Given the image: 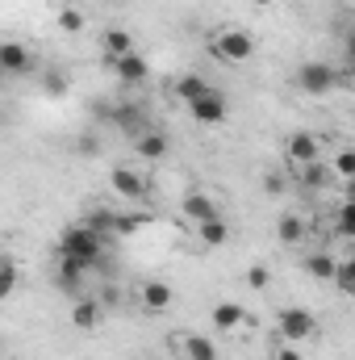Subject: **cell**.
Segmentation results:
<instances>
[{
	"label": "cell",
	"instance_id": "obj_33",
	"mask_svg": "<svg viewBox=\"0 0 355 360\" xmlns=\"http://www.w3.org/2000/svg\"><path fill=\"white\" fill-rule=\"evenodd\" d=\"M272 360H301V352L293 344H280V348H272Z\"/></svg>",
	"mask_w": 355,
	"mask_h": 360
},
{
	"label": "cell",
	"instance_id": "obj_22",
	"mask_svg": "<svg viewBox=\"0 0 355 360\" xmlns=\"http://www.w3.org/2000/svg\"><path fill=\"white\" fill-rule=\"evenodd\" d=\"M134 151H138L142 160H163V155H168V139H163V134H138Z\"/></svg>",
	"mask_w": 355,
	"mask_h": 360
},
{
	"label": "cell",
	"instance_id": "obj_17",
	"mask_svg": "<svg viewBox=\"0 0 355 360\" xmlns=\"http://www.w3.org/2000/svg\"><path fill=\"white\" fill-rule=\"evenodd\" d=\"M100 46H105V55H109V63H113V59H121V55H130V51H134V38H130L126 30H105Z\"/></svg>",
	"mask_w": 355,
	"mask_h": 360
},
{
	"label": "cell",
	"instance_id": "obj_9",
	"mask_svg": "<svg viewBox=\"0 0 355 360\" xmlns=\"http://www.w3.org/2000/svg\"><path fill=\"white\" fill-rule=\"evenodd\" d=\"M113 76H117L121 84H142V80L151 76V68H147V59H142L138 51H130V55L113 59Z\"/></svg>",
	"mask_w": 355,
	"mask_h": 360
},
{
	"label": "cell",
	"instance_id": "obj_2",
	"mask_svg": "<svg viewBox=\"0 0 355 360\" xmlns=\"http://www.w3.org/2000/svg\"><path fill=\"white\" fill-rule=\"evenodd\" d=\"M209 51L222 59V63H251L255 59V38L239 25H226L209 38Z\"/></svg>",
	"mask_w": 355,
	"mask_h": 360
},
{
	"label": "cell",
	"instance_id": "obj_23",
	"mask_svg": "<svg viewBox=\"0 0 355 360\" xmlns=\"http://www.w3.org/2000/svg\"><path fill=\"white\" fill-rule=\"evenodd\" d=\"M335 256H326V252H314V256H305V272L314 276V281H330L335 276Z\"/></svg>",
	"mask_w": 355,
	"mask_h": 360
},
{
	"label": "cell",
	"instance_id": "obj_25",
	"mask_svg": "<svg viewBox=\"0 0 355 360\" xmlns=\"http://www.w3.org/2000/svg\"><path fill=\"white\" fill-rule=\"evenodd\" d=\"M55 21H59V30H63V34H84V30H88V17H84L80 8H59V17H55Z\"/></svg>",
	"mask_w": 355,
	"mask_h": 360
},
{
	"label": "cell",
	"instance_id": "obj_14",
	"mask_svg": "<svg viewBox=\"0 0 355 360\" xmlns=\"http://www.w3.org/2000/svg\"><path fill=\"white\" fill-rule=\"evenodd\" d=\"M196 239H201L205 248H226V243H230V226H226V218L196 222Z\"/></svg>",
	"mask_w": 355,
	"mask_h": 360
},
{
	"label": "cell",
	"instance_id": "obj_13",
	"mask_svg": "<svg viewBox=\"0 0 355 360\" xmlns=\"http://www.w3.org/2000/svg\"><path fill=\"white\" fill-rule=\"evenodd\" d=\"M172 302H176V293H172V285H168V281H147V285H142V306H147L151 314L168 310Z\"/></svg>",
	"mask_w": 355,
	"mask_h": 360
},
{
	"label": "cell",
	"instance_id": "obj_32",
	"mask_svg": "<svg viewBox=\"0 0 355 360\" xmlns=\"http://www.w3.org/2000/svg\"><path fill=\"white\" fill-rule=\"evenodd\" d=\"M117 126H138V109L134 105H117Z\"/></svg>",
	"mask_w": 355,
	"mask_h": 360
},
{
	"label": "cell",
	"instance_id": "obj_3",
	"mask_svg": "<svg viewBox=\"0 0 355 360\" xmlns=\"http://www.w3.org/2000/svg\"><path fill=\"white\" fill-rule=\"evenodd\" d=\"M297 89L309 92V96H326V92L339 89V68L322 63V59H309L297 68Z\"/></svg>",
	"mask_w": 355,
	"mask_h": 360
},
{
	"label": "cell",
	"instance_id": "obj_16",
	"mask_svg": "<svg viewBox=\"0 0 355 360\" xmlns=\"http://www.w3.org/2000/svg\"><path fill=\"white\" fill-rule=\"evenodd\" d=\"M297 180H301V188L318 193V188H326V184H330V168H326L322 160H314V164H301V168H297Z\"/></svg>",
	"mask_w": 355,
	"mask_h": 360
},
{
	"label": "cell",
	"instance_id": "obj_10",
	"mask_svg": "<svg viewBox=\"0 0 355 360\" xmlns=\"http://www.w3.org/2000/svg\"><path fill=\"white\" fill-rule=\"evenodd\" d=\"M251 323H255V319H251L239 302H217V306H213V327H217V331H239V327H251Z\"/></svg>",
	"mask_w": 355,
	"mask_h": 360
},
{
	"label": "cell",
	"instance_id": "obj_28",
	"mask_svg": "<svg viewBox=\"0 0 355 360\" xmlns=\"http://www.w3.org/2000/svg\"><path fill=\"white\" fill-rule=\"evenodd\" d=\"M330 172H335L339 180H351L355 176V155H351V151H339V155H335V164H330Z\"/></svg>",
	"mask_w": 355,
	"mask_h": 360
},
{
	"label": "cell",
	"instance_id": "obj_30",
	"mask_svg": "<svg viewBox=\"0 0 355 360\" xmlns=\"http://www.w3.org/2000/svg\"><path fill=\"white\" fill-rule=\"evenodd\" d=\"M339 235H343V239H355V210L351 205L339 210Z\"/></svg>",
	"mask_w": 355,
	"mask_h": 360
},
{
	"label": "cell",
	"instance_id": "obj_15",
	"mask_svg": "<svg viewBox=\"0 0 355 360\" xmlns=\"http://www.w3.org/2000/svg\"><path fill=\"white\" fill-rule=\"evenodd\" d=\"M100 323V302L96 297H80L76 306H72V327L76 331H92Z\"/></svg>",
	"mask_w": 355,
	"mask_h": 360
},
{
	"label": "cell",
	"instance_id": "obj_20",
	"mask_svg": "<svg viewBox=\"0 0 355 360\" xmlns=\"http://www.w3.org/2000/svg\"><path fill=\"white\" fill-rule=\"evenodd\" d=\"M276 239H280V243H301V239H305V222H301L297 214H280V222H276Z\"/></svg>",
	"mask_w": 355,
	"mask_h": 360
},
{
	"label": "cell",
	"instance_id": "obj_19",
	"mask_svg": "<svg viewBox=\"0 0 355 360\" xmlns=\"http://www.w3.org/2000/svg\"><path fill=\"white\" fill-rule=\"evenodd\" d=\"M147 222H151L147 214H113V222H109V235H121V239H130V235H138Z\"/></svg>",
	"mask_w": 355,
	"mask_h": 360
},
{
	"label": "cell",
	"instance_id": "obj_6",
	"mask_svg": "<svg viewBox=\"0 0 355 360\" xmlns=\"http://www.w3.org/2000/svg\"><path fill=\"white\" fill-rule=\"evenodd\" d=\"M284 160L288 164H314V160H322V139L318 134H309V130H297V134H288L284 139Z\"/></svg>",
	"mask_w": 355,
	"mask_h": 360
},
{
	"label": "cell",
	"instance_id": "obj_21",
	"mask_svg": "<svg viewBox=\"0 0 355 360\" xmlns=\"http://www.w3.org/2000/svg\"><path fill=\"white\" fill-rule=\"evenodd\" d=\"M59 260H63V264H59V276H55L59 289H80V276L92 272V269L88 264H80V260H67V256H59Z\"/></svg>",
	"mask_w": 355,
	"mask_h": 360
},
{
	"label": "cell",
	"instance_id": "obj_18",
	"mask_svg": "<svg viewBox=\"0 0 355 360\" xmlns=\"http://www.w3.org/2000/svg\"><path fill=\"white\" fill-rule=\"evenodd\" d=\"M17 285H21L17 260H13V256H0V302H8V297L17 293Z\"/></svg>",
	"mask_w": 355,
	"mask_h": 360
},
{
	"label": "cell",
	"instance_id": "obj_24",
	"mask_svg": "<svg viewBox=\"0 0 355 360\" xmlns=\"http://www.w3.org/2000/svg\"><path fill=\"white\" fill-rule=\"evenodd\" d=\"M172 92H176L180 101H184V105H188V101H196V96H201V92H209V84H205V80H201V76H180L176 84H172Z\"/></svg>",
	"mask_w": 355,
	"mask_h": 360
},
{
	"label": "cell",
	"instance_id": "obj_11",
	"mask_svg": "<svg viewBox=\"0 0 355 360\" xmlns=\"http://www.w3.org/2000/svg\"><path fill=\"white\" fill-rule=\"evenodd\" d=\"M184 360H222V348L209 335H176Z\"/></svg>",
	"mask_w": 355,
	"mask_h": 360
},
{
	"label": "cell",
	"instance_id": "obj_12",
	"mask_svg": "<svg viewBox=\"0 0 355 360\" xmlns=\"http://www.w3.org/2000/svg\"><path fill=\"white\" fill-rule=\"evenodd\" d=\"M180 210H184V218H188V222H209V218H222V210H217V201H213L209 193H188Z\"/></svg>",
	"mask_w": 355,
	"mask_h": 360
},
{
	"label": "cell",
	"instance_id": "obj_1",
	"mask_svg": "<svg viewBox=\"0 0 355 360\" xmlns=\"http://www.w3.org/2000/svg\"><path fill=\"white\" fill-rule=\"evenodd\" d=\"M100 248H105V235H96V231L84 226V222L67 226V231H63V239H59V256L80 260V264H88V269L100 264Z\"/></svg>",
	"mask_w": 355,
	"mask_h": 360
},
{
	"label": "cell",
	"instance_id": "obj_34",
	"mask_svg": "<svg viewBox=\"0 0 355 360\" xmlns=\"http://www.w3.org/2000/svg\"><path fill=\"white\" fill-rule=\"evenodd\" d=\"M267 193H272V197H276V193H284V180H280V176H267Z\"/></svg>",
	"mask_w": 355,
	"mask_h": 360
},
{
	"label": "cell",
	"instance_id": "obj_26",
	"mask_svg": "<svg viewBox=\"0 0 355 360\" xmlns=\"http://www.w3.org/2000/svg\"><path fill=\"white\" fill-rule=\"evenodd\" d=\"M330 281L339 285V293H351V289H355V264H351V260H339Z\"/></svg>",
	"mask_w": 355,
	"mask_h": 360
},
{
	"label": "cell",
	"instance_id": "obj_29",
	"mask_svg": "<svg viewBox=\"0 0 355 360\" xmlns=\"http://www.w3.org/2000/svg\"><path fill=\"white\" fill-rule=\"evenodd\" d=\"M109 222H113L109 210H88V218H84V226H92L96 235H109Z\"/></svg>",
	"mask_w": 355,
	"mask_h": 360
},
{
	"label": "cell",
	"instance_id": "obj_27",
	"mask_svg": "<svg viewBox=\"0 0 355 360\" xmlns=\"http://www.w3.org/2000/svg\"><path fill=\"white\" fill-rule=\"evenodd\" d=\"M67 89H72V84H67V76H63V72H46V80H42V92H46V96H55V101H59V96H67Z\"/></svg>",
	"mask_w": 355,
	"mask_h": 360
},
{
	"label": "cell",
	"instance_id": "obj_8",
	"mask_svg": "<svg viewBox=\"0 0 355 360\" xmlns=\"http://www.w3.org/2000/svg\"><path fill=\"white\" fill-rule=\"evenodd\" d=\"M109 184H113V193H117V197H126V201H142V197L151 193L147 176H142V172H134V168H113Z\"/></svg>",
	"mask_w": 355,
	"mask_h": 360
},
{
	"label": "cell",
	"instance_id": "obj_5",
	"mask_svg": "<svg viewBox=\"0 0 355 360\" xmlns=\"http://www.w3.org/2000/svg\"><path fill=\"white\" fill-rule=\"evenodd\" d=\"M29 72H34V51L25 42H17V38H4L0 42V76L4 80H21Z\"/></svg>",
	"mask_w": 355,
	"mask_h": 360
},
{
	"label": "cell",
	"instance_id": "obj_35",
	"mask_svg": "<svg viewBox=\"0 0 355 360\" xmlns=\"http://www.w3.org/2000/svg\"><path fill=\"white\" fill-rule=\"evenodd\" d=\"M80 151H84V155H96L100 147H96V139H80Z\"/></svg>",
	"mask_w": 355,
	"mask_h": 360
},
{
	"label": "cell",
	"instance_id": "obj_31",
	"mask_svg": "<svg viewBox=\"0 0 355 360\" xmlns=\"http://www.w3.org/2000/svg\"><path fill=\"white\" fill-rule=\"evenodd\" d=\"M267 281H272L267 264H251V272H247V285H251V289H267Z\"/></svg>",
	"mask_w": 355,
	"mask_h": 360
},
{
	"label": "cell",
	"instance_id": "obj_7",
	"mask_svg": "<svg viewBox=\"0 0 355 360\" xmlns=\"http://www.w3.org/2000/svg\"><path fill=\"white\" fill-rule=\"evenodd\" d=\"M188 113L201 122V126H222L226 122V113H230V105H226V96L222 92H201L196 101H188Z\"/></svg>",
	"mask_w": 355,
	"mask_h": 360
},
{
	"label": "cell",
	"instance_id": "obj_36",
	"mask_svg": "<svg viewBox=\"0 0 355 360\" xmlns=\"http://www.w3.org/2000/svg\"><path fill=\"white\" fill-rule=\"evenodd\" d=\"M251 4H255V8H267V4H276V0H251Z\"/></svg>",
	"mask_w": 355,
	"mask_h": 360
},
{
	"label": "cell",
	"instance_id": "obj_4",
	"mask_svg": "<svg viewBox=\"0 0 355 360\" xmlns=\"http://www.w3.org/2000/svg\"><path fill=\"white\" fill-rule=\"evenodd\" d=\"M276 327H280V340H284V344H305V340L318 335V319H314L305 306H288V310H280Z\"/></svg>",
	"mask_w": 355,
	"mask_h": 360
}]
</instances>
